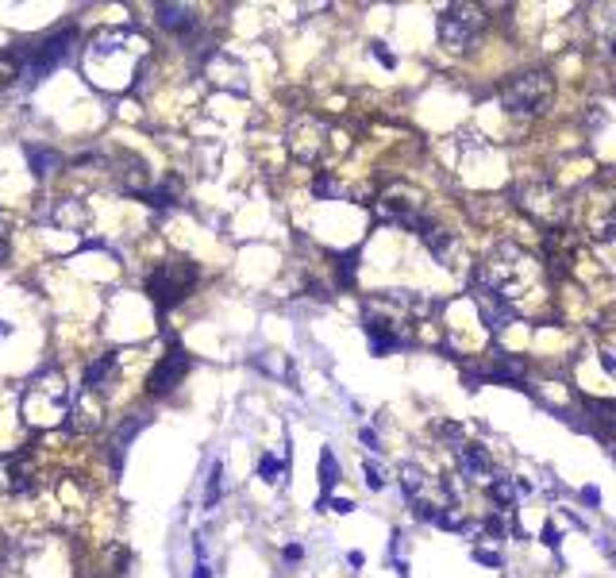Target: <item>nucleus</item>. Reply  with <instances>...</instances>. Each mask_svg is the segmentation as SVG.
<instances>
[{"instance_id": "f257e3e1", "label": "nucleus", "mask_w": 616, "mask_h": 578, "mask_svg": "<svg viewBox=\"0 0 616 578\" xmlns=\"http://www.w3.org/2000/svg\"><path fill=\"white\" fill-rule=\"evenodd\" d=\"M151 43L135 27H104L81 51V73L101 93H127L143 73Z\"/></svg>"}, {"instance_id": "f03ea898", "label": "nucleus", "mask_w": 616, "mask_h": 578, "mask_svg": "<svg viewBox=\"0 0 616 578\" xmlns=\"http://www.w3.org/2000/svg\"><path fill=\"white\" fill-rule=\"evenodd\" d=\"M539 282H543L539 262L532 259L524 247H516V243L493 247L486 259L478 262V270H474V285L486 289V293H493V297H501V301H508L513 309H516V301H524V297L536 293Z\"/></svg>"}, {"instance_id": "7ed1b4c3", "label": "nucleus", "mask_w": 616, "mask_h": 578, "mask_svg": "<svg viewBox=\"0 0 616 578\" xmlns=\"http://www.w3.org/2000/svg\"><path fill=\"white\" fill-rule=\"evenodd\" d=\"M20 417L31 432H51V428H62L65 420L73 417V398L70 386H65L62 370L46 362L43 370L27 378L20 393Z\"/></svg>"}, {"instance_id": "20e7f679", "label": "nucleus", "mask_w": 616, "mask_h": 578, "mask_svg": "<svg viewBox=\"0 0 616 578\" xmlns=\"http://www.w3.org/2000/svg\"><path fill=\"white\" fill-rule=\"evenodd\" d=\"M513 201L516 209L524 212V216H532L536 224L543 228H558L566 216H570V201H566V193L555 185V181L547 178H524L513 185Z\"/></svg>"}, {"instance_id": "39448f33", "label": "nucleus", "mask_w": 616, "mask_h": 578, "mask_svg": "<svg viewBox=\"0 0 616 578\" xmlns=\"http://www.w3.org/2000/svg\"><path fill=\"white\" fill-rule=\"evenodd\" d=\"M73 43H77V27H58V31H51V35L27 43V47H15L20 58H23V85H39L46 73L58 70L65 58H70Z\"/></svg>"}, {"instance_id": "423d86ee", "label": "nucleus", "mask_w": 616, "mask_h": 578, "mask_svg": "<svg viewBox=\"0 0 616 578\" xmlns=\"http://www.w3.org/2000/svg\"><path fill=\"white\" fill-rule=\"evenodd\" d=\"M196 282V266L185 259H170V262H158V266L146 274V293H151L154 309L158 312H170L174 305H182L189 297V289Z\"/></svg>"}, {"instance_id": "0eeeda50", "label": "nucleus", "mask_w": 616, "mask_h": 578, "mask_svg": "<svg viewBox=\"0 0 616 578\" xmlns=\"http://www.w3.org/2000/svg\"><path fill=\"white\" fill-rule=\"evenodd\" d=\"M574 212H578L589 239H597V243H612L616 239V189L586 185L582 189V201L574 204Z\"/></svg>"}, {"instance_id": "6e6552de", "label": "nucleus", "mask_w": 616, "mask_h": 578, "mask_svg": "<svg viewBox=\"0 0 616 578\" xmlns=\"http://www.w3.org/2000/svg\"><path fill=\"white\" fill-rule=\"evenodd\" d=\"M439 43L447 47L451 54H463L478 43L482 27H486V12L478 4H447L439 12Z\"/></svg>"}, {"instance_id": "1a4fd4ad", "label": "nucleus", "mask_w": 616, "mask_h": 578, "mask_svg": "<svg viewBox=\"0 0 616 578\" xmlns=\"http://www.w3.org/2000/svg\"><path fill=\"white\" fill-rule=\"evenodd\" d=\"M555 97V81L551 73L543 70H528V73H516L505 89H501V104L508 112H543Z\"/></svg>"}, {"instance_id": "9d476101", "label": "nucleus", "mask_w": 616, "mask_h": 578, "mask_svg": "<svg viewBox=\"0 0 616 578\" xmlns=\"http://www.w3.org/2000/svg\"><path fill=\"white\" fill-rule=\"evenodd\" d=\"M285 147L297 162H324V154L332 151V128L316 116H297L285 131Z\"/></svg>"}, {"instance_id": "9b49d317", "label": "nucleus", "mask_w": 616, "mask_h": 578, "mask_svg": "<svg viewBox=\"0 0 616 578\" xmlns=\"http://www.w3.org/2000/svg\"><path fill=\"white\" fill-rule=\"evenodd\" d=\"M377 212L382 220H393V224L405 228H420L424 224V193L408 181H389L377 197Z\"/></svg>"}, {"instance_id": "f8f14e48", "label": "nucleus", "mask_w": 616, "mask_h": 578, "mask_svg": "<svg viewBox=\"0 0 616 578\" xmlns=\"http://www.w3.org/2000/svg\"><path fill=\"white\" fill-rule=\"evenodd\" d=\"M204 78H208L216 89H224V93H235V97L251 93V73H246V66L227 51H208V58H204Z\"/></svg>"}, {"instance_id": "ddd939ff", "label": "nucleus", "mask_w": 616, "mask_h": 578, "mask_svg": "<svg viewBox=\"0 0 616 578\" xmlns=\"http://www.w3.org/2000/svg\"><path fill=\"white\" fill-rule=\"evenodd\" d=\"M189 367H193V355L182 351V347H170V351L162 355V362L151 370V378H146V393H151V398H166L174 386H182Z\"/></svg>"}, {"instance_id": "4468645a", "label": "nucleus", "mask_w": 616, "mask_h": 578, "mask_svg": "<svg viewBox=\"0 0 616 578\" xmlns=\"http://www.w3.org/2000/svg\"><path fill=\"white\" fill-rule=\"evenodd\" d=\"M416 231H420L424 247L432 251V259H435V262H443L447 270H458V262H463V243H458L455 231L432 224V220H424V224L416 228Z\"/></svg>"}, {"instance_id": "2eb2a0df", "label": "nucleus", "mask_w": 616, "mask_h": 578, "mask_svg": "<svg viewBox=\"0 0 616 578\" xmlns=\"http://www.w3.org/2000/svg\"><path fill=\"white\" fill-rule=\"evenodd\" d=\"M35 478H31V451H8L0 455V493H31Z\"/></svg>"}, {"instance_id": "dca6fc26", "label": "nucleus", "mask_w": 616, "mask_h": 578, "mask_svg": "<svg viewBox=\"0 0 616 578\" xmlns=\"http://www.w3.org/2000/svg\"><path fill=\"white\" fill-rule=\"evenodd\" d=\"M455 459H458V474H463L466 482H482V486H489L493 478H497L489 451L482 448V443H474V440H463V443H458V448H455Z\"/></svg>"}, {"instance_id": "f3484780", "label": "nucleus", "mask_w": 616, "mask_h": 578, "mask_svg": "<svg viewBox=\"0 0 616 578\" xmlns=\"http://www.w3.org/2000/svg\"><path fill=\"white\" fill-rule=\"evenodd\" d=\"M474 305H478V320L489 328V332H505L508 324H516V309L508 301H501V297L486 293V289L474 285Z\"/></svg>"}, {"instance_id": "a211bd4d", "label": "nucleus", "mask_w": 616, "mask_h": 578, "mask_svg": "<svg viewBox=\"0 0 616 578\" xmlns=\"http://www.w3.org/2000/svg\"><path fill=\"white\" fill-rule=\"evenodd\" d=\"M154 20L174 35H189V31H196L201 16H196L193 4H154Z\"/></svg>"}, {"instance_id": "6ab92c4d", "label": "nucleus", "mask_w": 616, "mask_h": 578, "mask_svg": "<svg viewBox=\"0 0 616 578\" xmlns=\"http://www.w3.org/2000/svg\"><path fill=\"white\" fill-rule=\"evenodd\" d=\"M146 428V417L143 412H131L127 420L112 432V440H108V455H112V470H120L123 467V455H127V448H131V440H135L139 432Z\"/></svg>"}, {"instance_id": "aec40b11", "label": "nucleus", "mask_w": 616, "mask_h": 578, "mask_svg": "<svg viewBox=\"0 0 616 578\" xmlns=\"http://www.w3.org/2000/svg\"><path fill=\"white\" fill-rule=\"evenodd\" d=\"M23 154H27V166L35 178H46V173H54L62 166V154L54 147H43V143H23Z\"/></svg>"}, {"instance_id": "412c9836", "label": "nucleus", "mask_w": 616, "mask_h": 578, "mask_svg": "<svg viewBox=\"0 0 616 578\" xmlns=\"http://www.w3.org/2000/svg\"><path fill=\"white\" fill-rule=\"evenodd\" d=\"M586 412L593 417V428L601 436H609V440L616 443V398L605 401V398H589L586 401Z\"/></svg>"}, {"instance_id": "4be33fe9", "label": "nucleus", "mask_w": 616, "mask_h": 578, "mask_svg": "<svg viewBox=\"0 0 616 578\" xmlns=\"http://www.w3.org/2000/svg\"><path fill=\"white\" fill-rule=\"evenodd\" d=\"M116 370V351H108V355H96L93 362L85 367V393H93V390H101L104 382H108V374Z\"/></svg>"}, {"instance_id": "5701e85b", "label": "nucleus", "mask_w": 616, "mask_h": 578, "mask_svg": "<svg viewBox=\"0 0 616 578\" xmlns=\"http://www.w3.org/2000/svg\"><path fill=\"white\" fill-rule=\"evenodd\" d=\"M15 81H23V58L12 47V51H0V93L8 85H15Z\"/></svg>"}, {"instance_id": "b1692460", "label": "nucleus", "mask_w": 616, "mask_h": 578, "mask_svg": "<svg viewBox=\"0 0 616 578\" xmlns=\"http://www.w3.org/2000/svg\"><path fill=\"white\" fill-rule=\"evenodd\" d=\"M312 193H316L320 201H343V197H347V185H343L332 170H324L316 181H312Z\"/></svg>"}, {"instance_id": "393cba45", "label": "nucleus", "mask_w": 616, "mask_h": 578, "mask_svg": "<svg viewBox=\"0 0 616 578\" xmlns=\"http://www.w3.org/2000/svg\"><path fill=\"white\" fill-rule=\"evenodd\" d=\"M524 359H516V355H497V362H493V370H489V378H501V382H524Z\"/></svg>"}, {"instance_id": "a878e982", "label": "nucleus", "mask_w": 616, "mask_h": 578, "mask_svg": "<svg viewBox=\"0 0 616 578\" xmlns=\"http://www.w3.org/2000/svg\"><path fill=\"white\" fill-rule=\"evenodd\" d=\"M139 201L151 204V209H170V204H177V185H174V181L154 185V189H146V193H139Z\"/></svg>"}, {"instance_id": "bb28decb", "label": "nucleus", "mask_w": 616, "mask_h": 578, "mask_svg": "<svg viewBox=\"0 0 616 578\" xmlns=\"http://www.w3.org/2000/svg\"><path fill=\"white\" fill-rule=\"evenodd\" d=\"M54 224L81 228V224H85V209H81L77 201H54Z\"/></svg>"}, {"instance_id": "cd10ccee", "label": "nucleus", "mask_w": 616, "mask_h": 578, "mask_svg": "<svg viewBox=\"0 0 616 578\" xmlns=\"http://www.w3.org/2000/svg\"><path fill=\"white\" fill-rule=\"evenodd\" d=\"M489 498L497 501L501 509H513V501H516V482H513L508 474H497V478L489 482Z\"/></svg>"}, {"instance_id": "c85d7f7f", "label": "nucleus", "mask_w": 616, "mask_h": 578, "mask_svg": "<svg viewBox=\"0 0 616 578\" xmlns=\"http://www.w3.org/2000/svg\"><path fill=\"white\" fill-rule=\"evenodd\" d=\"M220 493H224V462H212L208 486H204V509H216L220 505Z\"/></svg>"}, {"instance_id": "c756f323", "label": "nucleus", "mask_w": 616, "mask_h": 578, "mask_svg": "<svg viewBox=\"0 0 616 578\" xmlns=\"http://www.w3.org/2000/svg\"><path fill=\"white\" fill-rule=\"evenodd\" d=\"M335 482H339V462H335L332 451H320V486H324V493H332Z\"/></svg>"}, {"instance_id": "7c9ffc66", "label": "nucleus", "mask_w": 616, "mask_h": 578, "mask_svg": "<svg viewBox=\"0 0 616 578\" xmlns=\"http://www.w3.org/2000/svg\"><path fill=\"white\" fill-rule=\"evenodd\" d=\"M363 470H366V486H370V490H385V482H389V478H385V467H382V462L370 459Z\"/></svg>"}, {"instance_id": "2f4dec72", "label": "nucleus", "mask_w": 616, "mask_h": 578, "mask_svg": "<svg viewBox=\"0 0 616 578\" xmlns=\"http://www.w3.org/2000/svg\"><path fill=\"white\" fill-rule=\"evenodd\" d=\"M355 266H358V251H351V254H339V282H355Z\"/></svg>"}, {"instance_id": "473e14b6", "label": "nucleus", "mask_w": 616, "mask_h": 578, "mask_svg": "<svg viewBox=\"0 0 616 578\" xmlns=\"http://www.w3.org/2000/svg\"><path fill=\"white\" fill-rule=\"evenodd\" d=\"M193 578H212L208 559H204V540H201V536H196V571H193Z\"/></svg>"}, {"instance_id": "72a5a7b5", "label": "nucleus", "mask_w": 616, "mask_h": 578, "mask_svg": "<svg viewBox=\"0 0 616 578\" xmlns=\"http://www.w3.org/2000/svg\"><path fill=\"white\" fill-rule=\"evenodd\" d=\"M474 559L486 567H505V559H501V551H486V548H474Z\"/></svg>"}, {"instance_id": "f704fd0d", "label": "nucleus", "mask_w": 616, "mask_h": 578, "mask_svg": "<svg viewBox=\"0 0 616 578\" xmlns=\"http://www.w3.org/2000/svg\"><path fill=\"white\" fill-rule=\"evenodd\" d=\"M370 54H374L377 62L385 66V70H393V66H397V58H393L389 51H385V43H370Z\"/></svg>"}, {"instance_id": "c9c22d12", "label": "nucleus", "mask_w": 616, "mask_h": 578, "mask_svg": "<svg viewBox=\"0 0 616 578\" xmlns=\"http://www.w3.org/2000/svg\"><path fill=\"white\" fill-rule=\"evenodd\" d=\"M543 543H547V548H551V551H558V528L551 524V520H547V524H543Z\"/></svg>"}, {"instance_id": "e433bc0d", "label": "nucleus", "mask_w": 616, "mask_h": 578, "mask_svg": "<svg viewBox=\"0 0 616 578\" xmlns=\"http://www.w3.org/2000/svg\"><path fill=\"white\" fill-rule=\"evenodd\" d=\"M582 501H586V505H601V490H597V486H586V490H582Z\"/></svg>"}, {"instance_id": "4c0bfd02", "label": "nucleus", "mask_w": 616, "mask_h": 578, "mask_svg": "<svg viewBox=\"0 0 616 578\" xmlns=\"http://www.w3.org/2000/svg\"><path fill=\"white\" fill-rule=\"evenodd\" d=\"M332 509H335V513H351V509H355V501H351V498H332Z\"/></svg>"}, {"instance_id": "58836bf2", "label": "nucleus", "mask_w": 616, "mask_h": 578, "mask_svg": "<svg viewBox=\"0 0 616 578\" xmlns=\"http://www.w3.org/2000/svg\"><path fill=\"white\" fill-rule=\"evenodd\" d=\"M358 440H363V443H366L370 451H377V448H382V443H377V436L370 432V428H363V432H358Z\"/></svg>"}, {"instance_id": "ea45409f", "label": "nucleus", "mask_w": 616, "mask_h": 578, "mask_svg": "<svg viewBox=\"0 0 616 578\" xmlns=\"http://www.w3.org/2000/svg\"><path fill=\"white\" fill-rule=\"evenodd\" d=\"M285 559H289V563H297V559H301V548H297V543H289V548H285Z\"/></svg>"}, {"instance_id": "a19ab883", "label": "nucleus", "mask_w": 616, "mask_h": 578, "mask_svg": "<svg viewBox=\"0 0 616 578\" xmlns=\"http://www.w3.org/2000/svg\"><path fill=\"white\" fill-rule=\"evenodd\" d=\"M4 336H12V324H8V320H0V340H4Z\"/></svg>"}, {"instance_id": "79ce46f5", "label": "nucleus", "mask_w": 616, "mask_h": 578, "mask_svg": "<svg viewBox=\"0 0 616 578\" xmlns=\"http://www.w3.org/2000/svg\"><path fill=\"white\" fill-rule=\"evenodd\" d=\"M4 259H8V243L0 239V262H4Z\"/></svg>"}, {"instance_id": "37998d69", "label": "nucleus", "mask_w": 616, "mask_h": 578, "mask_svg": "<svg viewBox=\"0 0 616 578\" xmlns=\"http://www.w3.org/2000/svg\"><path fill=\"white\" fill-rule=\"evenodd\" d=\"M609 455H612V459H616V443H612V448H609Z\"/></svg>"}, {"instance_id": "c03bdc74", "label": "nucleus", "mask_w": 616, "mask_h": 578, "mask_svg": "<svg viewBox=\"0 0 616 578\" xmlns=\"http://www.w3.org/2000/svg\"><path fill=\"white\" fill-rule=\"evenodd\" d=\"M0 551H4V532H0Z\"/></svg>"}]
</instances>
